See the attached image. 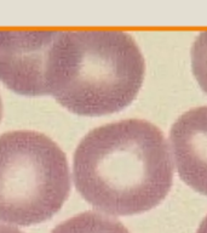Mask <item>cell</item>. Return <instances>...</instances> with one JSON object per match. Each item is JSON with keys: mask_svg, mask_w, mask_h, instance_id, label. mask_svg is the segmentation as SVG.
I'll list each match as a JSON object with an SVG mask.
<instances>
[{"mask_svg": "<svg viewBox=\"0 0 207 233\" xmlns=\"http://www.w3.org/2000/svg\"><path fill=\"white\" fill-rule=\"evenodd\" d=\"M173 158L162 131L143 119L91 130L76 147V189L106 215L127 216L155 208L173 183Z\"/></svg>", "mask_w": 207, "mask_h": 233, "instance_id": "obj_1", "label": "cell"}, {"mask_svg": "<svg viewBox=\"0 0 207 233\" xmlns=\"http://www.w3.org/2000/svg\"><path fill=\"white\" fill-rule=\"evenodd\" d=\"M144 74L141 49L126 32L57 31L47 61L46 92L75 114L103 115L127 107Z\"/></svg>", "mask_w": 207, "mask_h": 233, "instance_id": "obj_2", "label": "cell"}, {"mask_svg": "<svg viewBox=\"0 0 207 233\" xmlns=\"http://www.w3.org/2000/svg\"><path fill=\"white\" fill-rule=\"evenodd\" d=\"M70 191L65 154L33 130L0 135V221L31 226L51 219Z\"/></svg>", "mask_w": 207, "mask_h": 233, "instance_id": "obj_3", "label": "cell"}, {"mask_svg": "<svg viewBox=\"0 0 207 233\" xmlns=\"http://www.w3.org/2000/svg\"><path fill=\"white\" fill-rule=\"evenodd\" d=\"M56 32L0 31V80L21 95H47L46 69Z\"/></svg>", "mask_w": 207, "mask_h": 233, "instance_id": "obj_4", "label": "cell"}, {"mask_svg": "<svg viewBox=\"0 0 207 233\" xmlns=\"http://www.w3.org/2000/svg\"><path fill=\"white\" fill-rule=\"evenodd\" d=\"M170 146L181 178L207 196V106L185 112L174 122Z\"/></svg>", "mask_w": 207, "mask_h": 233, "instance_id": "obj_5", "label": "cell"}, {"mask_svg": "<svg viewBox=\"0 0 207 233\" xmlns=\"http://www.w3.org/2000/svg\"><path fill=\"white\" fill-rule=\"evenodd\" d=\"M51 233H130L114 217L96 211H85L56 226Z\"/></svg>", "mask_w": 207, "mask_h": 233, "instance_id": "obj_6", "label": "cell"}, {"mask_svg": "<svg viewBox=\"0 0 207 233\" xmlns=\"http://www.w3.org/2000/svg\"><path fill=\"white\" fill-rule=\"evenodd\" d=\"M191 68L199 85L207 94V31L199 34L191 46Z\"/></svg>", "mask_w": 207, "mask_h": 233, "instance_id": "obj_7", "label": "cell"}, {"mask_svg": "<svg viewBox=\"0 0 207 233\" xmlns=\"http://www.w3.org/2000/svg\"><path fill=\"white\" fill-rule=\"evenodd\" d=\"M0 233H23L20 230L11 227V226H5V225H0Z\"/></svg>", "mask_w": 207, "mask_h": 233, "instance_id": "obj_8", "label": "cell"}, {"mask_svg": "<svg viewBox=\"0 0 207 233\" xmlns=\"http://www.w3.org/2000/svg\"><path fill=\"white\" fill-rule=\"evenodd\" d=\"M196 233H207V216L200 223V227L197 228Z\"/></svg>", "mask_w": 207, "mask_h": 233, "instance_id": "obj_9", "label": "cell"}, {"mask_svg": "<svg viewBox=\"0 0 207 233\" xmlns=\"http://www.w3.org/2000/svg\"><path fill=\"white\" fill-rule=\"evenodd\" d=\"M1 113H2V106H1V100H0V119H1Z\"/></svg>", "mask_w": 207, "mask_h": 233, "instance_id": "obj_10", "label": "cell"}]
</instances>
